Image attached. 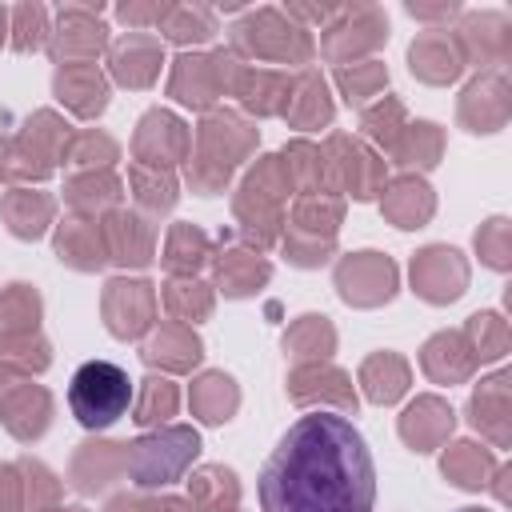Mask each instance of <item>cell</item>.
<instances>
[{"instance_id":"cell-21","label":"cell","mask_w":512,"mask_h":512,"mask_svg":"<svg viewBox=\"0 0 512 512\" xmlns=\"http://www.w3.org/2000/svg\"><path fill=\"white\" fill-rule=\"evenodd\" d=\"M364 384H368V396H372L376 404H392V400L408 388V368H404V360L392 356V352L372 356V360L364 364Z\"/></svg>"},{"instance_id":"cell-18","label":"cell","mask_w":512,"mask_h":512,"mask_svg":"<svg viewBox=\"0 0 512 512\" xmlns=\"http://www.w3.org/2000/svg\"><path fill=\"white\" fill-rule=\"evenodd\" d=\"M504 384H508V376H492V380H484V384H480V392L472 396V424H476V428H484L496 444H504V440H508V432H504V416H508Z\"/></svg>"},{"instance_id":"cell-13","label":"cell","mask_w":512,"mask_h":512,"mask_svg":"<svg viewBox=\"0 0 512 512\" xmlns=\"http://www.w3.org/2000/svg\"><path fill=\"white\" fill-rule=\"evenodd\" d=\"M56 92H60V100H68L84 116H96L108 104V88L92 64H64L56 72Z\"/></svg>"},{"instance_id":"cell-25","label":"cell","mask_w":512,"mask_h":512,"mask_svg":"<svg viewBox=\"0 0 512 512\" xmlns=\"http://www.w3.org/2000/svg\"><path fill=\"white\" fill-rule=\"evenodd\" d=\"M164 36L188 44V40H208L216 32L212 24V12L208 8H164V20H160Z\"/></svg>"},{"instance_id":"cell-29","label":"cell","mask_w":512,"mask_h":512,"mask_svg":"<svg viewBox=\"0 0 512 512\" xmlns=\"http://www.w3.org/2000/svg\"><path fill=\"white\" fill-rule=\"evenodd\" d=\"M176 408V388L168 380H144V400L136 404V420L140 424H160L168 420Z\"/></svg>"},{"instance_id":"cell-5","label":"cell","mask_w":512,"mask_h":512,"mask_svg":"<svg viewBox=\"0 0 512 512\" xmlns=\"http://www.w3.org/2000/svg\"><path fill=\"white\" fill-rule=\"evenodd\" d=\"M336 284H340V296L344 300H352V304H376V300H388L392 296L396 268L380 252H360V256H352V260H344L336 268Z\"/></svg>"},{"instance_id":"cell-33","label":"cell","mask_w":512,"mask_h":512,"mask_svg":"<svg viewBox=\"0 0 512 512\" xmlns=\"http://www.w3.org/2000/svg\"><path fill=\"white\" fill-rule=\"evenodd\" d=\"M12 316H20V324H36V292H28L24 284H12L0 296V336L12 332Z\"/></svg>"},{"instance_id":"cell-27","label":"cell","mask_w":512,"mask_h":512,"mask_svg":"<svg viewBox=\"0 0 512 512\" xmlns=\"http://www.w3.org/2000/svg\"><path fill=\"white\" fill-rule=\"evenodd\" d=\"M468 332H472V340H476L472 352H476L480 360H496V356H504V348H508V332H504V320H500L496 312H480V316H472Z\"/></svg>"},{"instance_id":"cell-4","label":"cell","mask_w":512,"mask_h":512,"mask_svg":"<svg viewBox=\"0 0 512 512\" xmlns=\"http://www.w3.org/2000/svg\"><path fill=\"white\" fill-rule=\"evenodd\" d=\"M236 40L256 52V56H276V60H308L312 40L304 28H292L280 20V12H256L236 28Z\"/></svg>"},{"instance_id":"cell-39","label":"cell","mask_w":512,"mask_h":512,"mask_svg":"<svg viewBox=\"0 0 512 512\" xmlns=\"http://www.w3.org/2000/svg\"><path fill=\"white\" fill-rule=\"evenodd\" d=\"M0 40H4V8H0Z\"/></svg>"},{"instance_id":"cell-16","label":"cell","mask_w":512,"mask_h":512,"mask_svg":"<svg viewBox=\"0 0 512 512\" xmlns=\"http://www.w3.org/2000/svg\"><path fill=\"white\" fill-rule=\"evenodd\" d=\"M184 124L176 120V116H168V112H148L144 120H140V136H136V152L140 156H156V164L160 160H168V152L164 148H172V156H180L184 152Z\"/></svg>"},{"instance_id":"cell-26","label":"cell","mask_w":512,"mask_h":512,"mask_svg":"<svg viewBox=\"0 0 512 512\" xmlns=\"http://www.w3.org/2000/svg\"><path fill=\"white\" fill-rule=\"evenodd\" d=\"M264 280H268V264L256 260V256H248V260L240 264L236 252H228V256L220 260V284H224L228 296H244V292H252V288L264 284Z\"/></svg>"},{"instance_id":"cell-17","label":"cell","mask_w":512,"mask_h":512,"mask_svg":"<svg viewBox=\"0 0 512 512\" xmlns=\"http://www.w3.org/2000/svg\"><path fill=\"white\" fill-rule=\"evenodd\" d=\"M100 44H104V24H96V12H92V8H68V12L60 16L56 56H72V52L92 56Z\"/></svg>"},{"instance_id":"cell-37","label":"cell","mask_w":512,"mask_h":512,"mask_svg":"<svg viewBox=\"0 0 512 512\" xmlns=\"http://www.w3.org/2000/svg\"><path fill=\"white\" fill-rule=\"evenodd\" d=\"M120 20H124V24H148V20L160 24V20H164V8H136V4H124V8H120Z\"/></svg>"},{"instance_id":"cell-9","label":"cell","mask_w":512,"mask_h":512,"mask_svg":"<svg viewBox=\"0 0 512 512\" xmlns=\"http://www.w3.org/2000/svg\"><path fill=\"white\" fill-rule=\"evenodd\" d=\"M228 60H232V56H224V52H216V56H184V60H176L172 92H176L184 104L204 108V104L212 100V92L228 80V72H236V68H224Z\"/></svg>"},{"instance_id":"cell-31","label":"cell","mask_w":512,"mask_h":512,"mask_svg":"<svg viewBox=\"0 0 512 512\" xmlns=\"http://www.w3.org/2000/svg\"><path fill=\"white\" fill-rule=\"evenodd\" d=\"M284 344H288V348H296V352H300V348H308L304 356H328V352H332V328L324 324V316H304V320H300V328H296Z\"/></svg>"},{"instance_id":"cell-40","label":"cell","mask_w":512,"mask_h":512,"mask_svg":"<svg viewBox=\"0 0 512 512\" xmlns=\"http://www.w3.org/2000/svg\"><path fill=\"white\" fill-rule=\"evenodd\" d=\"M460 512H488V508H460Z\"/></svg>"},{"instance_id":"cell-34","label":"cell","mask_w":512,"mask_h":512,"mask_svg":"<svg viewBox=\"0 0 512 512\" xmlns=\"http://www.w3.org/2000/svg\"><path fill=\"white\" fill-rule=\"evenodd\" d=\"M44 32H48V24H44V8H40V4L16 8V48H20V52L40 48V44H44Z\"/></svg>"},{"instance_id":"cell-22","label":"cell","mask_w":512,"mask_h":512,"mask_svg":"<svg viewBox=\"0 0 512 512\" xmlns=\"http://www.w3.org/2000/svg\"><path fill=\"white\" fill-rule=\"evenodd\" d=\"M492 472V456L476 444H452V452L444 456V476L456 480L460 488H484Z\"/></svg>"},{"instance_id":"cell-7","label":"cell","mask_w":512,"mask_h":512,"mask_svg":"<svg viewBox=\"0 0 512 512\" xmlns=\"http://www.w3.org/2000/svg\"><path fill=\"white\" fill-rule=\"evenodd\" d=\"M104 312H108V328L116 336L144 332L148 316H152V284H144V280H112L108 296H104Z\"/></svg>"},{"instance_id":"cell-28","label":"cell","mask_w":512,"mask_h":512,"mask_svg":"<svg viewBox=\"0 0 512 512\" xmlns=\"http://www.w3.org/2000/svg\"><path fill=\"white\" fill-rule=\"evenodd\" d=\"M336 80L348 92V104H360L364 96H372L376 88L388 84V72H384V64H352V68H340Z\"/></svg>"},{"instance_id":"cell-24","label":"cell","mask_w":512,"mask_h":512,"mask_svg":"<svg viewBox=\"0 0 512 512\" xmlns=\"http://www.w3.org/2000/svg\"><path fill=\"white\" fill-rule=\"evenodd\" d=\"M192 496H196L200 512H224L236 504V476L224 468H204L192 480Z\"/></svg>"},{"instance_id":"cell-19","label":"cell","mask_w":512,"mask_h":512,"mask_svg":"<svg viewBox=\"0 0 512 512\" xmlns=\"http://www.w3.org/2000/svg\"><path fill=\"white\" fill-rule=\"evenodd\" d=\"M384 212L400 228H416L420 220L432 216V192L420 180H396V188L384 196Z\"/></svg>"},{"instance_id":"cell-20","label":"cell","mask_w":512,"mask_h":512,"mask_svg":"<svg viewBox=\"0 0 512 512\" xmlns=\"http://www.w3.org/2000/svg\"><path fill=\"white\" fill-rule=\"evenodd\" d=\"M144 360L148 364H164V368H192L200 360V340L192 332L164 328L156 340L144 344Z\"/></svg>"},{"instance_id":"cell-2","label":"cell","mask_w":512,"mask_h":512,"mask_svg":"<svg viewBox=\"0 0 512 512\" xmlns=\"http://www.w3.org/2000/svg\"><path fill=\"white\" fill-rule=\"evenodd\" d=\"M128 400H132V380L112 360L80 364L68 384V408L84 428H108L128 412Z\"/></svg>"},{"instance_id":"cell-3","label":"cell","mask_w":512,"mask_h":512,"mask_svg":"<svg viewBox=\"0 0 512 512\" xmlns=\"http://www.w3.org/2000/svg\"><path fill=\"white\" fill-rule=\"evenodd\" d=\"M200 440L192 428H168L160 436L136 440L124 448V468L136 476V484H164L184 472V464L196 456Z\"/></svg>"},{"instance_id":"cell-32","label":"cell","mask_w":512,"mask_h":512,"mask_svg":"<svg viewBox=\"0 0 512 512\" xmlns=\"http://www.w3.org/2000/svg\"><path fill=\"white\" fill-rule=\"evenodd\" d=\"M440 156V132L436 124H412L408 128V144L400 148V160L404 164H436Z\"/></svg>"},{"instance_id":"cell-8","label":"cell","mask_w":512,"mask_h":512,"mask_svg":"<svg viewBox=\"0 0 512 512\" xmlns=\"http://www.w3.org/2000/svg\"><path fill=\"white\" fill-rule=\"evenodd\" d=\"M408 60H412V72H416L420 80H428V84H448V80H456L460 68H464L460 44H456L448 32H440V28L424 32V36L408 48Z\"/></svg>"},{"instance_id":"cell-35","label":"cell","mask_w":512,"mask_h":512,"mask_svg":"<svg viewBox=\"0 0 512 512\" xmlns=\"http://www.w3.org/2000/svg\"><path fill=\"white\" fill-rule=\"evenodd\" d=\"M476 248L484 252V260L492 268H504L508 264V256H504V220H488V228L476 236Z\"/></svg>"},{"instance_id":"cell-14","label":"cell","mask_w":512,"mask_h":512,"mask_svg":"<svg viewBox=\"0 0 512 512\" xmlns=\"http://www.w3.org/2000/svg\"><path fill=\"white\" fill-rule=\"evenodd\" d=\"M460 40L472 56H480V64H496V60L508 56V20L496 16V12L468 16L460 24Z\"/></svg>"},{"instance_id":"cell-11","label":"cell","mask_w":512,"mask_h":512,"mask_svg":"<svg viewBox=\"0 0 512 512\" xmlns=\"http://www.w3.org/2000/svg\"><path fill=\"white\" fill-rule=\"evenodd\" d=\"M160 72V44L144 32H128L116 48H112V76L120 84H132V88H144L152 84Z\"/></svg>"},{"instance_id":"cell-41","label":"cell","mask_w":512,"mask_h":512,"mask_svg":"<svg viewBox=\"0 0 512 512\" xmlns=\"http://www.w3.org/2000/svg\"><path fill=\"white\" fill-rule=\"evenodd\" d=\"M68 512H84V508H68Z\"/></svg>"},{"instance_id":"cell-30","label":"cell","mask_w":512,"mask_h":512,"mask_svg":"<svg viewBox=\"0 0 512 512\" xmlns=\"http://www.w3.org/2000/svg\"><path fill=\"white\" fill-rule=\"evenodd\" d=\"M208 256V244L196 228H176L172 240H168V268H196L200 260Z\"/></svg>"},{"instance_id":"cell-36","label":"cell","mask_w":512,"mask_h":512,"mask_svg":"<svg viewBox=\"0 0 512 512\" xmlns=\"http://www.w3.org/2000/svg\"><path fill=\"white\" fill-rule=\"evenodd\" d=\"M168 308H172V312L192 308L196 316H204V312H208V292H204V284H192V292H180V284H172V288H168Z\"/></svg>"},{"instance_id":"cell-15","label":"cell","mask_w":512,"mask_h":512,"mask_svg":"<svg viewBox=\"0 0 512 512\" xmlns=\"http://www.w3.org/2000/svg\"><path fill=\"white\" fill-rule=\"evenodd\" d=\"M472 360L476 356L468 352L460 332H444V336L428 340V348H424V368L432 380H460V376H468Z\"/></svg>"},{"instance_id":"cell-1","label":"cell","mask_w":512,"mask_h":512,"mask_svg":"<svg viewBox=\"0 0 512 512\" xmlns=\"http://www.w3.org/2000/svg\"><path fill=\"white\" fill-rule=\"evenodd\" d=\"M372 500V452L340 412L300 416L260 472L264 512H372Z\"/></svg>"},{"instance_id":"cell-10","label":"cell","mask_w":512,"mask_h":512,"mask_svg":"<svg viewBox=\"0 0 512 512\" xmlns=\"http://www.w3.org/2000/svg\"><path fill=\"white\" fill-rule=\"evenodd\" d=\"M508 116V84L500 72H488L480 76L464 100H460V120L472 124V132H496Z\"/></svg>"},{"instance_id":"cell-38","label":"cell","mask_w":512,"mask_h":512,"mask_svg":"<svg viewBox=\"0 0 512 512\" xmlns=\"http://www.w3.org/2000/svg\"><path fill=\"white\" fill-rule=\"evenodd\" d=\"M408 12H412V16L432 20V16H452V12H456V4H436V8H428V4H408Z\"/></svg>"},{"instance_id":"cell-6","label":"cell","mask_w":512,"mask_h":512,"mask_svg":"<svg viewBox=\"0 0 512 512\" xmlns=\"http://www.w3.org/2000/svg\"><path fill=\"white\" fill-rule=\"evenodd\" d=\"M412 280H416V292L444 304V300H456L464 292V280H468V268L460 260L456 248H424L416 260H412Z\"/></svg>"},{"instance_id":"cell-12","label":"cell","mask_w":512,"mask_h":512,"mask_svg":"<svg viewBox=\"0 0 512 512\" xmlns=\"http://www.w3.org/2000/svg\"><path fill=\"white\" fill-rule=\"evenodd\" d=\"M400 432H404V440H408L416 452H428L436 440H444V436L452 432V408H448L444 400L424 396V400H416V404L404 412Z\"/></svg>"},{"instance_id":"cell-23","label":"cell","mask_w":512,"mask_h":512,"mask_svg":"<svg viewBox=\"0 0 512 512\" xmlns=\"http://www.w3.org/2000/svg\"><path fill=\"white\" fill-rule=\"evenodd\" d=\"M192 404H196V412H200L208 424H220V420H228V412L236 408V388H232V380H228V376L208 372V376L196 384Z\"/></svg>"}]
</instances>
